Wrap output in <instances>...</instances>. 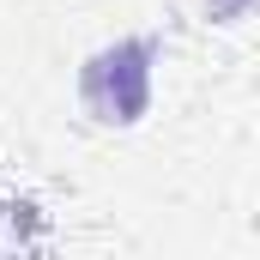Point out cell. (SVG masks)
<instances>
[{
    "label": "cell",
    "mask_w": 260,
    "mask_h": 260,
    "mask_svg": "<svg viewBox=\"0 0 260 260\" xmlns=\"http://www.w3.org/2000/svg\"><path fill=\"white\" fill-rule=\"evenodd\" d=\"M151 67H157L151 37H121V43L97 49L79 73V103L103 127H133L151 109Z\"/></svg>",
    "instance_id": "obj_1"
},
{
    "label": "cell",
    "mask_w": 260,
    "mask_h": 260,
    "mask_svg": "<svg viewBox=\"0 0 260 260\" xmlns=\"http://www.w3.org/2000/svg\"><path fill=\"white\" fill-rule=\"evenodd\" d=\"M260 0H206V18H218V24H236V18H248Z\"/></svg>",
    "instance_id": "obj_2"
}]
</instances>
